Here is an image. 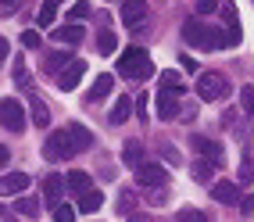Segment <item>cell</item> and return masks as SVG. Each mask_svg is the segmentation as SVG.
I'll list each match as a JSON object with an SVG mask.
<instances>
[{
    "mask_svg": "<svg viewBox=\"0 0 254 222\" xmlns=\"http://www.w3.org/2000/svg\"><path fill=\"white\" fill-rule=\"evenodd\" d=\"M222 0H197V14H215Z\"/></svg>",
    "mask_w": 254,
    "mask_h": 222,
    "instance_id": "cell-34",
    "label": "cell"
},
{
    "mask_svg": "<svg viewBox=\"0 0 254 222\" xmlns=\"http://www.w3.org/2000/svg\"><path fill=\"white\" fill-rule=\"evenodd\" d=\"M240 104H244V111L254 118V86H244V90H240Z\"/></svg>",
    "mask_w": 254,
    "mask_h": 222,
    "instance_id": "cell-31",
    "label": "cell"
},
{
    "mask_svg": "<svg viewBox=\"0 0 254 222\" xmlns=\"http://www.w3.org/2000/svg\"><path fill=\"white\" fill-rule=\"evenodd\" d=\"M176 219H179V222H208V215H204V212H197V208H183Z\"/></svg>",
    "mask_w": 254,
    "mask_h": 222,
    "instance_id": "cell-30",
    "label": "cell"
},
{
    "mask_svg": "<svg viewBox=\"0 0 254 222\" xmlns=\"http://www.w3.org/2000/svg\"><path fill=\"white\" fill-rule=\"evenodd\" d=\"M132 172H136V183H140V186H165V183H168V172H165L158 161H147V158L132 168Z\"/></svg>",
    "mask_w": 254,
    "mask_h": 222,
    "instance_id": "cell-7",
    "label": "cell"
},
{
    "mask_svg": "<svg viewBox=\"0 0 254 222\" xmlns=\"http://www.w3.org/2000/svg\"><path fill=\"white\" fill-rule=\"evenodd\" d=\"M100 208H104V194H100V190H93V186H90L86 194H79V208H75V212L93 215V212H100Z\"/></svg>",
    "mask_w": 254,
    "mask_h": 222,
    "instance_id": "cell-17",
    "label": "cell"
},
{
    "mask_svg": "<svg viewBox=\"0 0 254 222\" xmlns=\"http://www.w3.org/2000/svg\"><path fill=\"white\" fill-rule=\"evenodd\" d=\"M122 161H126L129 168H136V165L143 161V147H140L136 140H126V144H122Z\"/></svg>",
    "mask_w": 254,
    "mask_h": 222,
    "instance_id": "cell-21",
    "label": "cell"
},
{
    "mask_svg": "<svg viewBox=\"0 0 254 222\" xmlns=\"http://www.w3.org/2000/svg\"><path fill=\"white\" fill-rule=\"evenodd\" d=\"M158 90L183 93V75H179V72H172V68H168V72H161V75H158Z\"/></svg>",
    "mask_w": 254,
    "mask_h": 222,
    "instance_id": "cell-23",
    "label": "cell"
},
{
    "mask_svg": "<svg viewBox=\"0 0 254 222\" xmlns=\"http://www.w3.org/2000/svg\"><path fill=\"white\" fill-rule=\"evenodd\" d=\"M0 126L11 129V133H22V129H25V108H22L14 97H4V100H0Z\"/></svg>",
    "mask_w": 254,
    "mask_h": 222,
    "instance_id": "cell-5",
    "label": "cell"
},
{
    "mask_svg": "<svg viewBox=\"0 0 254 222\" xmlns=\"http://www.w3.org/2000/svg\"><path fill=\"white\" fill-rule=\"evenodd\" d=\"M229 93V79L222 72H200L197 75V97L200 100H222Z\"/></svg>",
    "mask_w": 254,
    "mask_h": 222,
    "instance_id": "cell-3",
    "label": "cell"
},
{
    "mask_svg": "<svg viewBox=\"0 0 254 222\" xmlns=\"http://www.w3.org/2000/svg\"><path fill=\"white\" fill-rule=\"evenodd\" d=\"M64 133H68V140H72V147H75V154H82V150H90V147H93V133L82 126V122H72Z\"/></svg>",
    "mask_w": 254,
    "mask_h": 222,
    "instance_id": "cell-11",
    "label": "cell"
},
{
    "mask_svg": "<svg viewBox=\"0 0 254 222\" xmlns=\"http://www.w3.org/2000/svg\"><path fill=\"white\" fill-rule=\"evenodd\" d=\"M7 161H11V150H7V147H4V144H0V168H4V165H7Z\"/></svg>",
    "mask_w": 254,
    "mask_h": 222,
    "instance_id": "cell-42",
    "label": "cell"
},
{
    "mask_svg": "<svg viewBox=\"0 0 254 222\" xmlns=\"http://www.w3.org/2000/svg\"><path fill=\"white\" fill-rule=\"evenodd\" d=\"M240 183H251V161L244 158V165H240Z\"/></svg>",
    "mask_w": 254,
    "mask_h": 222,
    "instance_id": "cell-38",
    "label": "cell"
},
{
    "mask_svg": "<svg viewBox=\"0 0 254 222\" xmlns=\"http://www.w3.org/2000/svg\"><path fill=\"white\" fill-rule=\"evenodd\" d=\"M118 18H122L129 29L143 25V18H147V0H122V11H118Z\"/></svg>",
    "mask_w": 254,
    "mask_h": 222,
    "instance_id": "cell-8",
    "label": "cell"
},
{
    "mask_svg": "<svg viewBox=\"0 0 254 222\" xmlns=\"http://www.w3.org/2000/svg\"><path fill=\"white\" fill-rule=\"evenodd\" d=\"M82 36H86V29H82V25L75 22V25L54 29V36H50V40H58V43H64V47H79V43H82Z\"/></svg>",
    "mask_w": 254,
    "mask_h": 222,
    "instance_id": "cell-14",
    "label": "cell"
},
{
    "mask_svg": "<svg viewBox=\"0 0 254 222\" xmlns=\"http://www.w3.org/2000/svg\"><path fill=\"white\" fill-rule=\"evenodd\" d=\"M132 111H136L140 118H147V93H140L136 100H132Z\"/></svg>",
    "mask_w": 254,
    "mask_h": 222,
    "instance_id": "cell-36",
    "label": "cell"
},
{
    "mask_svg": "<svg viewBox=\"0 0 254 222\" xmlns=\"http://www.w3.org/2000/svg\"><path fill=\"white\" fill-rule=\"evenodd\" d=\"M118 75H126V79H136V82L150 79V75H154V65H150V54H147L143 47H129V50H122V58H118Z\"/></svg>",
    "mask_w": 254,
    "mask_h": 222,
    "instance_id": "cell-1",
    "label": "cell"
},
{
    "mask_svg": "<svg viewBox=\"0 0 254 222\" xmlns=\"http://www.w3.org/2000/svg\"><path fill=\"white\" fill-rule=\"evenodd\" d=\"M97 50H100V54H115V50H118V36H115V32H100Z\"/></svg>",
    "mask_w": 254,
    "mask_h": 222,
    "instance_id": "cell-27",
    "label": "cell"
},
{
    "mask_svg": "<svg viewBox=\"0 0 254 222\" xmlns=\"http://www.w3.org/2000/svg\"><path fill=\"white\" fill-rule=\"evenodd\" d=\"M14 82H18V86H29V72H25L22 58H14Z\"/></svg>",
    "mask_w": 254,
    "mask_h": 222,
    "instance_id": "cell-33",
    "label": "cell"
},
{
    "mask_svg": "<svg viewBox=\"0 0 254 222\" xmlns=\"http://www.w3.org/2000/svg\"><path fill=\"white\" fill-rule=\"evenodd\" d=\"M7 54H11V43H7L4 36H0V61H7Z\"/></svg>",
    "mask_w": 254,
    "mask_h": 222,
    "instance_id": "cell-41",
    "label": "cell"
},
{
    "mask_svg": "<svg viewBox=\"0 0 254 222\" xmlns=\"http://www.w3.org/2000/svg\"><path fill=\"white\" fill-rule=\"evenodd\" d=\"M111 90H115V75L111 72H104V75H97V82H93V90H90V104H97V100H108L111 97Z\"/></svg>",
    "mask_w": 254,
    "mask_h": 222,
    "instance_id": "cell-15",
    "label": "cell"
},
{
    "mask_svg": "<svg viewBox=\"0 0 254 222\" xmlns=\"http://www.w3.org/2000/svg\"><path fill=\"white\" fill-rule=\"evenodd\" d=\"M240 204H244V212H254V197H251V194H247V197H244Z\"/></svg>",
    "mask_w": 254,
    "mask_h": 222,
    "instance_id": "cell-44",
    "label": "cell"
},
{
    "mask_svg": "<svg viewBox=\"0 0 254 222\" xmlns=\"http://www.w3.org/2000/svg\"><path fill=\"white\" fill-rule=\"evenodd\" d=\"M161 158H165L168 165H179V161H183V158H179V150H176L172 144H165V147H161Z\"/></svg>",
    "mask_w": 254,
    "mask_h": 222,
    "instance_id": "cell-35",
    "label": "cell"
},
{
    "mask_svg": "<svg viewBox=\"0 0 254 222\" xmlns=\"http://www.w3.org/2000/svg\"><path fill=\"white\" fill-rule=\"evenodd\" d=\"M90 172H79V168H75V172H68V176H64V190H72V194H86L90 190Z\"/></svg>",
    "mask_w": 254,
    "mask_h": 222,
    "instance_id": "cell-18",
    "label": "cell"
},
{
    "mask_svg": "<svg viewBox=\"0 0 254 222\" xmlns=\"http://www.w3.org/2000/svg\"><path fill=\"white\" fill-rule=\"evenodd\" d=\"M129 222H154V219L143 215V212H129Z\"/></svg>",
    "mask_w": 254,
    "mask_h": 222,
    "instance_id": "cell-40",
    "label": "cell"
},
{
    "mask_svg": "<svg viewBox=\"0 0 254 222\" xmlns=\"http://www.w3.org/2000/svg\"><path fill=\"white\" fill-rule=\"evenodd\" d=\"M193 147L200 150V154H204V158H215L218 165H222V154H218V150H222V147H218L215 140H208V136H193Z\"/></svg>",
    "mask_w": 254,
    "mask_h": 222,
    "instance_id": "cell-22",
    "label": "cell"
},
{
    "mask_svg": "<svg viewBox=\"0 0 254 222\" xmlns=\"http://www.w3.org/2000/svg\"><path fill=\"white\" fill-rule=\"evenodd\" d=\"M61 194H64V176H47L43 179V204H61Z\"/></svg>",
    "mask_w": 254,
    "mask_h": 222,
    "instance_id": "cell-13",
    "label": "cell"
},
{
    "mask_svg": "<svg viewBox=\"0 0 254 222\" xmlns=\"http://www.w3.org/2000/svg\"><path fill=\"white\" fill-rule=\"evenodd\" d=\"M22 43H25V50H40L43 47V36H40L36 29H25L22 32Z\"/></svg>",
    "mask_w": 254,
    "mask_h": 222,
    "instance_id": "cell-28",
    "label": "cell"
},
{
    "mask_svg": "<svg viewBox=\"0 0 254 222\" xmlns=\"http://www.w3.org/2000/svg\"><path fill=\"white\" fill-rule=\"evenodd\" d=\"M90 11H93L90 0H75L72 4V18H90Z\"/></svg>",
    "mask_w": 254,
    "mask_h": 222,
    "instance_id": "cell-32",
    "label": "cell"
},
{
    "mask_svg": "<svg viewBox=\"0 0 254 222\" xmlns=\"http://www.w3.org/2000/svg\"><path fill=\"white\" fill-rule=\"evenodd\" d=\"M179 65H183V68H186V72H197V61H193V58H186V54H183V58H179Z\"/></svg>",
    "mask_w": 254,
    "mask_h": 222,
    "instance_id": "cell-39",
    "label": "cell"
},
{
    "mask_svg": "<svg viewBox=\"0 0 254 222\" xmlns=\"http://www.w3.org/2000/svg\"><path fill=\"white\" fill-rule=\"evenodd\" d=\"M72 154H75V147H72V140H68V133H64V129L47 136V144H43V158L47 161H68Z\"/></svg>",
    "mask_w": 254,
    "mask_h": 222,
    "instance_id": "cell-4",
    "label": "cell"
},
{
    "mask_svg": "<svg viewBox=\"0 0 254 222\" xmlns=\"http://www.w3.org/2000/svg\"><path fill=\"white\" fill-rule=\"evenodd\" d=\"M215 168H218V161H215V158H208V161H193L190 172H193V179H197V183H208V179L215 176Z\"/></svg>",
    "mask_w": 254,
    "mask_h": 222,
    "instance_id": "cell-24",
    "label": "cell"
},
{
    "mask_svg": "<svg viewBox=\"0 0 254 222\" xmlns=\"http://www.w3.org/2000/svg\"><path fill=\"white\" fill-rule=\"evenodd\" d=\"M183 36H186V43H190V47H197V50H218V47H229V43H226V32H215V29H208L200 18H186V25H183Z\"/></svg>",
    "mask_w": 254,
    "mask_h": 222,
    "instance_id": "cell-2",
    "label": "cell"
},
{
    "mask_svg": "<svg viewBox=\"0 0 254 222\" xmlns=\"http://www.w3.org/2000/svg\"><path fill=\"white\" fill-rule=\"evenodd\" d=\"M29 108H32V122H36L40 129L50 126V111H47V104H43L40 97H29Z\"/></svg>",
    "mask_w": 254,
    "mask_h": 222,
    "instance_id": "cell-25",
    "label": "cell"
},
{
    "mask_svg": "<svg viewBox=\"0 0 254 222\" xmlns=\"http://www.w3.org/2000/svg\"><path fill=\"white\" fill-rule=\"evenodd\" d=\"M211 197H215L218 204H236V201H240V186H236V183H229V179H215V186H211Z\"/></svg>",
    "mask_w": 254,
    "mask_h": 222,
    "instance_id": "cell-12",
    "label": "cell"
},
{
    "mask_svg": "<svg viewBox=\"0 0 254 222\" xmlns=\"http://www.w3.org/2000/svg\"><path fill=\"white\" fill-rule=\"evenodd\" d=\"M14 4H18V0H0V11L11 14V11H14Z\"/></svg>",
    "mask_w": 254,
    "mask_h": 222,
    "instance_id": "cell-43",
    "label": "cell"
},
{
    "mask_svg": "<svg viewBox=\"0 0 254 222\" xmlns=\"http://www.w3.org/2000/svg\"><path fill=\"white\" fill-rule=\"evenodd\" d=\"M58 7H61V0H47V4L40 7V14H36V25L40 29H50L54 18H58Z\"/></svg>",
    "mask_w": 254,
    "mask_h": 222,
    "instance_id": "cell-20",
    "label": "cell"
},
{
    "mask_svg": "<svg viewBox=\"0 0 254 222\" xmlns=\"http://www.w3.org/2000/svg\"><path fill=\"white\" fill-rule=\"evenodd\" d=\"M82 75H86V61L72 58V61L64 65V68H61L58 75H54V79H58V90H64V93H68V90H75L79 82H82Z\"/></svg>",
    "mask_w": 254,
    "mask_h": 222,
    "instance_id": "cell-6",
    "label": "cell"
},
{
    "mask_svg": "<svg viewBox=\"0 0 254 222\" xmlns=\"http://www.w3.org/2000/svg\"><path fill=\"white\" fill-rule=\"evenodd\" d=\"M129 115H132V97L122 93V97L115 100V108H111V115H108V122H111V126H122Z\"/></svg>",
    "mask_w": 254,
    "mask_h": 222,
    "instance_id": "cell-16",
    "label": "cell"
},
{
    "mask_svg": "<svg viewBox=\"0 0 254 222\" xmlns=\"http://www.w3.org/2000/svg\"><path fill=\"white\" fill-rule=\"evenodd\" d=\"M68 61H72V54H68V50H58V54H47V61H43V72H47V75H58V72H61V68L68 65Z\"/></svg>",
    "mask_w": 254,
    "mask_h": 222,
    "instance_id": "cell-19",
    "label": "cell"
},
{
    "mask_svg": "<svg viewBox=\"0 0 254 222\" xmlns=\"http://www.w3.org/2000/svg\"><path fill=\"white\" fill-rule=\"evenodd\" d=\"M29 190V176L25 172H7L0 176V197H18Z\"/></svg>",
    "mask_w": 254,
    "mask_h": 222,
    "instance_id": "cell-9",
    "label": "cell"
},
{
    "mask_svg": "<svg viewBox=\"0 0 254 222\" xmlns=\"http://www.w3.org/2000/svg\"><path fill=\"white\" fill-rule=\"evenodd\" d=\"M118 204H122V212L129 215V212H132V194H126V190H122V194H118Z\"/></svg>",
    "mask_w": 254,
    "mask_h": 222,
    "instance_id": "cell-37",
    "label": "cell"
},
{
    "mask_svg": "<svg viewBox=\"0 0 254 222\" xmlns=\"http://www.w3.org/2000/svg\"><path fill=\"white\" fill-rule=\"evenodd\" d=\"M176 115H179V93L158 90V122H172Z\"/></svg>",
    "mask_w": 254,
    "mask_h": 222,
    "instance_id": "cell-10",
    "label": "cell"
},
{
    "mask_svg": "<svg viewBox=\"0 0 254 222\" xmlns=\"http://www.w3.org/2000/svg\"><path fill=\"white\" fill-rule=\"evenodd\" d=\"M14 212L25 215V219H32V215L40 212V201H32V197H18V201H14Z\"/></svg>",
    "mask_w": 254,
    "mask_h": 222,
    "instance_id": "cell-26",
    "label": "cell"
},
{
    "mask_svg": "<svg viewBox=\"0 0 254 222\" xmlns=\"http://www.w3.org/2000/svg\"><path fill=\"white\" fill-rule=\"evenodd\" d=\"M54 222H75V208L72 204H54Z\"/></svg>",
    "mask_w": 254,
    "mask_h": 222,
    "instance_id": "cell-29",
    "label": "cell"
}]
</instances>
